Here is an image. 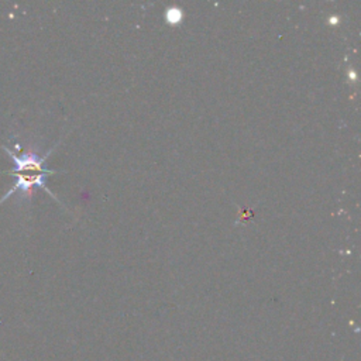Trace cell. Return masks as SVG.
Here are the masks:
<instances>
[{
  "label": "cell",
  "instance_id": "obj_2",
  "mask_svg": "<svg viewBox=\"0 0 361 361\" xmlns=\"http://www.w3.org/2000/svg\"><path fill=\"white\" fill-rule=\"evenodd\" d=\"M166 20L171 24H176L182 20V10L179 8H168L166 10Z\"/></svg>",
  "mask_w": 361,
  "mask_h": 361
},
{
  "label": "cell",
  "instance_id": "obj_1",
  "mask_svg": "<svg viewBox=\"0 0 361 361\" xmlns=\"http://www.w3.org/2000/svg\"><path fill=\"white\" fill-rule=\"evenodd\" d=\"M3 148L10 155L11 161L14 164V168L10 173L14 175L16 182H14V186L4 195L1 202L17 192L30 196L32 193L34 186L42 188L48 193H51L45 186V176L48 173H52V171H48L44 168V162H45V158L48 154L45 157H39L32 151H24L21 154H16L7 147H3Z\"/></svg>",
  "mask_w": 361,
  "mask_h": 361
}]
</instances>
